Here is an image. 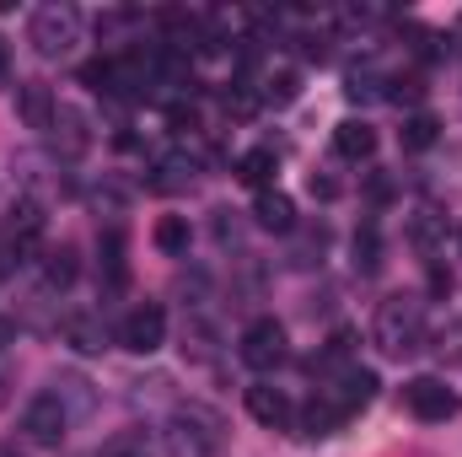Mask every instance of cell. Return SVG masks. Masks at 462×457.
<instances>
[{"label":"cell","mask_w":462,"mask_h":457,"mask_svg":"<svg viewBox=\"0 0 462 457\" xmlns=\"http://www.w3.org/2000/svg\"><path fill=\"white\" fill-rule=\"evenodd\" d=\"M296 92H301V76H296V70H274V76H263V92H258V103H274V108H285V103H296Z\"/></svg>","instance_id":"21"},{"label":"cell","mask_w":462,"mask_h":457,"mask_svg":"<svg viewBox=\"0 0 462 457\" xmlns=\"http://www.w3.org/2000/svg\"><path fill=\"white\" fill-rule=\"evenodd\" d=\"M307 189H312V200H323V205H328V200H339V178H328V173H312V183H307Z\"/></svg>","instance_id":"29"},{"label":"cell","mask_w":462,"mask_h":457,"mask_svg":"<svg viewBox=\"0 0 462 457\" xmlns=\"http://www.w3.org/2000/svg\"><path fill=\"white\" fill-rule=\"evenodd\" d=\"M387 98H393V103H420V81H414V76H398Z\"/></svg>","instance_id":"30"},{"label":"cell","mask_w":462,"mask_h":457,"mask_svg":"<svg viewBox=\"0 0 462 457\" xmlns=\"http://www.w3.org/2000/svg\"><path fill=\"white\" fill-rule=\"evenodd\" d=\"M151 242H156V253H167V258L189 253V221H183V216H162L156 231H151Z\"/></svg>","instance_id":"18"},{"label":"cell","mask_w":462,"mask_h":457,"mask_svg":"<svg viewBox=\"0 0 462 457\" xmlns=\"http://www.w3.org/2000/svg\"><path fill=\"white\" fill-rule=\"evenodd\" d=\"M247 415H253L258 425H269V431H291V425H296V404H291L280 387H269V382H253V387H247Z\"/></svg>","instance_id":"8"},{"label":"cell","mask_w":462,"mask_h":457,"mask_svg":"<svg viewBox=\"0 0 462 457\" xmlns=\"http://www.w3.org/2000/svg\"><path fill=\"white\" fill-rule=\"evenodd\" d=\"M365 194H371V200H376V205H382V200H393V183H387V178H382V173H376V178H371V183H365Z\"/></svg>","instance_id":"31"},{"label":"cell","mask_w":462,"mask_h":457,"mask_svg":"<svg viewBox=\"0 0 462 457\" xmlns=\"http://www.w3.org/2000/svg\"><path fill=\"white\" fill-rule=\"evenodd\" d=\"M81 81H87L92 92H103V98H118V65L114 60H87V65H81Z\"/></svg>","instance_id":"25"},{"label":"cell","mask_w":462,"mask_h":457,"mask_svg":"<svg viewBox=\"0 0 462 457\" xmlns=\"http://www.w3.org/2000/svg\"><path fill=\"white\" fill-rule=\"evenodd\" d=\"M409 242H414L425 258H436V247L447 242V216H436V210H414V216H409Z\"/></svg>","instance_id":"16"},{"label":"cell","mask_w":462,"mask_h":457,"mask_svg":"<svg viewBox=\"0 0 462 457\" xmlns=\"http://www.w3.org/2000/svg\"><path fill=\"white\" fill-rule=\"evenodd\" d=\"M398 140H403V151H430V145L441 140V124L430 114H409L403 129H398Z\"/></svg>","instance_id":"17"},{"label":"cell","mask_w":462,"mask_h":457,"mask_svg":"<svg viewBox=\"0 0 462 457\" xmlns=\"http://www.w3.org/2000/svg\"><path fill=\"white\" fill-rule=\"evenodd\" d=\"M65 340L76 344L81 355H97V350L108 344V334H103V329H97L92 318H65Z\"/></svg>","instance_id":"24"},{"label":"cell","mask_w":462,"mask_h":457,"mask_svg":"<svg viewBox=\"0 0 462 457\" xmlns=\"http://www.w3.org/2000/svg\"><path fill=\"white\" fill-rule=\"evenodd\" d=\"M403 409H409L414 420H425V425H447V420H457L462 398L441 382V377H409V382H403Z\"/></svg>","instance_id":"3"},{"label":"cell","mask_w":462,"mask_h":457,"mask_svg":"<svg viewBox=\"0 0 462 457\" xmlns=\"http://www.w3.org/2000/svg\"><path fill=\"white\" fill-rule=\"evenodd\" d=\"M334 151H339L345 162H371V156H376V129H371L365 118H345V124L334 129Z\"/></svg>","instance_id":"12"},{"label":"cell","mask_w":462,"mask_h":457,"mask_svg":"<svg viewBox=\"0 0 462 457\" xmlns=\"http://www.w3.org/2000/svg\"><path fill=\"white\" fill-rule=\"evenodd\" d=\"M0 404H5V377H0Z\"/></svg>","instance_id":"33"},{"label":"cell","mask_w":462,"mask_h":457,"mask_svg":"<svg viewBox=\"0 0 462 457\" xmlns=\"http://www.w3.org/2000/svg\"><path fill=\"white\" fill-rule=\"evenodd\" d=\"M11 81V60H5V43H0V87Z\"/></svg>","instance_id":"32"},{"label":"cell","mask_w":462,"mask_h":457,"mask_svg":"<svg viewBox=\"0 0 462 457\" xmlns=\"http://www.w3.org/2000/svg\"><path fill=\"white\" fill-rule=\"evenodd\" d=\"M236 355H242L253 371H274V366H285V360H291L285 329H280L274 318H253V323L242 329V344H236Z\"/></svg>","instance_id":"4"},{"label":"cell","mask_w":462,"mask_h":457,"mask_svg":"<svg viewBox=\"0 0 462 457\" xmlns=\"http://www.w3.org/2000/svg\"><path fill=\"white\" fill-rule=\"evenodd\" d=\"M345 420H349V415H345V404L334 398V387H323V393H318V398H312V404L296 415V425H301V436H307V442H323V436H334Z\"/></svg>","instance_id":"9"},{"label":"cell","mask_w":462,"mask_h":457,"mask_svg":"<svg viewBox=\"0 0 462 457\" xmlns=\"http://www.w3.org/2000/svg\"><path fill=\"white\" fill-rule=\"evenodd\" d=\"M65 404H60V393H38L27 409H22V431H27V442H38V447H60L65 442Z\"/></svg>","instance_id":"7"},{"label":"cell","mask_w":462,"mask_h":457,"mask_svg":"<svg viewBox=\"0 0 462 457\" xmlns=\"http://www.w3.org/2000/svg\"><path fill=\"white\" fill-rule=\"evenodd\" d=\"M103 280H108V285H124V280H129V269H124V237H118V231L103 237Z\"/></svg>","instance_id":"27"},{"label":"cell","mask_w":462,"mask_h":457,"mask_svg":"<svg viewBox=\"0 0 462 457\" xmlns=\"http://www.w3.org/2000/svg\"><path fill=\"white\" fill-rule=\"evenodd\" d=\"M376 387H382V382H376V371H360V366H349L345 382L334 387V398L345 404V415H355V409H365V404L376 398Z\"/></svg>","instance_id":"15"},{"label":"cell","mask_w":462,"mask_h":457,"mask_svg":"<svg viewBox=\"0 0 462 457\" xmlns=\"http://www.w3.org/2000/svg\"><path fill=\"white\" fill-rule=\"evenodd\" d=\"M425 269H430V296H447L452 291V269L441 258H425Z\"/></svg>","instance_id":"28"},{"label":"cell","mask_w":462,"mask_h":457,"mask_svg":"<svg viewBox=\"0 0 462 457\" xmlns=\"http://www.w3.org/2000/svg\"><path fill=\"white\" fill-rule=\"evenodd\" d=\"M76 33H81L76 5H38V11L27 16V43H32L43 60H60V54L76 43Z\"/></svg>","instance_id":"2"},{"label":"cell","mask_w":462,"mask_h":457,"mask_svg":"<svg viewBox=\"0 0 462 457\" xmlns=\"http://www.w3.org/2000/svg\"><path fill=\"white\" fill-rule=\"evenodd\" d=\"M355 269L360 275H376L382 269V231H376V221H365V227L355 231Z\"/></svg>","instance_id":"20"},{"label":"cell","mask_w":462,"mask_h":457,"mask_svg":"<svg viewBox=\"0 0 462 457\" xmlns=\"http://www.w3.org/2000/svg\"><path fill=\"white\" fill-rule=\"evenodd\" d=\"M162 442H167L172 457H216V447H221V436H216L199 415H172V420L162 425Z\"/></svg>","instance_id":"6"},{"label":"cell","mask_w":462,"mask_h":457,"mask_svg":"<svg viewBox=\"0 0 462 457\" xmlns=\"http://www.w3.org/2000/svg\"><path fill=\"white\" fill-rule=\"evenodd\" d=\"M16 108L27 118V129H54V118H60V103H54V92H49L43 81H27V87L16 92Z\"/></svg>","instance_id":"11"},{"label":"cell","mask_w":462,"mask_h":457,"mask_svg":"<svg viewBox=\"0 0 462 457\" xmlns=\"http://www.w3.org/2000/svg\"><path fill=\"white\" fill-rule=\"evenodd\" d=\"M274 167H280V156L269 151V145H253V151H242L236 156V183H247V189H269L274 183Z\"/></svg>","instance_id":"14"},{"label":"cell","mask_w":462,"mask_h":457,"mask_svg":"<svg viewBox=\"0 0 462 457\" xmlns=\"http://www.w3.org/2000/svg\"><path fill=\"white\" fill-rule=\"evenodd\" d=\"M162 340H167V312L156 302H140L134 312H124V323H118V344L124 350L151 355V350H162Z\"/></svg>","instance_id":"5"},{"label":"cell","mask_w":462,"mask_h":457,"mask_svg":"<svg viewBox=\"0 0 462 457\" xmlns=\"http://www.w3.org/2000/svg\"><path fill=\"white\" fill-rule=\"evenodd\" d=\"M371 344H376L382 355H393V360L414 355V350L425 344V307H420L414 296H387V302L376 307Z\"/></svg>","instance_id":"1"},{"label":"cell","mask_w":462,"mask_h":457,"mask_svg":"<svg viewBox=\"0 0 462 457\" xmlns=\"http://www.w3.org/2000/svg\"><path fill=\"white\" fill-rule=\"evenodd\" d=\"M97 457H151V447H145V431H114V436L97 447Z\"/></svg>","instance_id":"26"},{"label":"cell","mask_w":462,"mask_h":457,"mask_svg":"<svg viewBox=\"0 0 462 457\" xmlns=\"http://www.w3.org/2000/svg\"><path fill=\"white\" fill-rule=\"evenodd\" d=\"M38 242H43V205H32V200H22L16 210H11V253H38Z\"/></svg>","instance_id":"10"},{"label":"cell","mask_w":462,"mask_h":457,"mask_svg":"<svg viewBox=\"0 0 462 457\" xmlns=\"http://www.w3.org/2000/svg\"><path fill=\"white\" fill-rule=\"evenodd\" d=\"M355 344H360V334H355V329H334V340L323 344V355L312 360V371H334V366H349V360H355Z\"/></svg>","instance_id":"19"},{"label":"cell","mask_w":462,"mask_h":457,"mask_svg":"<svg viewBox=\"0 0 462 457\" xmlns=\"http://www.w3.org/2000/svg\"><path fill=\"white\" fill-rule=\"evenodd\" d=\"M76 269H81V264H76V247H65V242H60V247H49V253H43V275H49V285H60V291H65V285L76 280Z\"/></svg>","instance_id":"22"},{"label":"cell","mask_w":462,"mask_h":457,"mask_svg":"<svg viewBox=\"0 0 462 457\" xmlns=\"http://www.w3.org/2000/svg\"><path fill=\"white\" fill-rule=\"evenodd\" d=\"M253 221H258L263 231H291V227H296V205H291V194L263 189V194L253 200Z\"/></svg>","instance_id":"13"},{"label":"cell","mask_w":462,"mask_h":457,"mask_svg":"<svg viewBox=\"0 0 462 457\" xmlns=\"http://www.w3.org/2000/svg\"><path fill=\"white\" fill-rule=\"evenodd\" d=\"M189 178H194V162H183V156H162V162H156V178H151V189L172 194V189H183Z\"/></svg>","instance_id":"23"}]
</instances>
